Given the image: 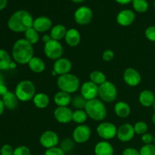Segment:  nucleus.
<instances>
[{
  "mask_svg": "<svg viewBox=\"0 0 155 155\" xmlns=\"http://www.w3.org/2000/svg\"><path fill=\"white\" fill-rule=\"evenodd\" d=\"M33 18L30 12L25 10L15 12L8 21V27L12 31L15 33H24L28 29L33 27Z\"/></svg>",
  "mask_w": 155,
  "mask_h": 155,
  "instance_id": "obj_1",
  "label": "nucleus"
},
{
  "mask_svg": "<svg viewBox=\"0 0 155 155\" xmlns=\"http://www.w3.org/2000/svg\"><path fill=\"white\" fill-rule=\"evenodd\" d=\"M34 49L31 43L25 39H18L12 48V57L20 64H27L34 56Z\"/></svg>",
  "mask_w": 155,
  "mask_h": 155,
  "instance_id": "obj_2",
  "label": "nucleus"
},
{
  "mask_svg": "<svg viewBox=\"0 0 155 155\" xmlns=\"http://www.w3.org/2000/svg\"><path fill=\"white\" fill-rule=\"evenodd\" d=\"M88 117L92 120L102 121L107 117V108L104 103L98 98L89 100L85 107Z\"/></svg>",
  "mask_w": 155,
  "mask_h": 155,
  "instance_id": "obj_3",
  "label": "nucleus"
},
{
  "mask_svg": "<svg viewBox=\"0 0 155 155\" xmlns=\"http://www.w3.org/2000/svg\"><path fill=\"white\" fill-rule=\"evenodd\" d=\"M57 86L61 91L73 94L78 91L80 87V82L77 76L70 73L58 77Z\"/></svg>",
  "mask_w": 155,
  "mask_h": 155,
  "instance_id": "obj_4",
  "label": "nucleus"
},
{
  "mask_svg": "<svg viewBox=\"0 0 155 155\" xmlns=\"http://www.w3.org/2000/svg\"><path fill=\"white\" fill-rule=\"evenodd\" d=\"M15 93L18 100L23 102L33 100L36 95V87L30 80H22L16 86Z\"/></svg>",
  "mask_w": 155,
  "mask_h": 155,
  "instance_id": "obj_5",
  "label": "nucleus"
},
{
  "mask_svg": "<svg viewBox=\"0 0 155 155\" xmlns=\"http://www.w3.org/2000/svg\"><path fill=\"white\" fill-rule=\"evenodd\" d=\"M117 89L112 82L107 80L98 86V96L103 102H113L117 99Z\"/></svg>",
  "mask_w": 155,
  "mask_h": 155,
  "instance_id": "obj_6",
  "label": "nucleus"
},
{
  "mask_svg": "<svg viewBox=\"0 0 155 155\" xmlns=\"http://www.w3.org/2000/svg\"><path fill=\"white\" fill-rule=\"evenodd\" d=\"M43 51L45 55L48 59L56 61L62 58L64 53V48L60 41L51 39L49 42L45 43Z\"/></svg>",
  "mask_w": 155,
  "mask_h": 155,
  "instance_id": "obj_7",
  "label": "nucleus"
},
{
  "mask_svg": "<svg viewBox=\"0 0 155 155\" xmlns=\"http://www.w3.org/2000/svg\"><path fill=\"white\" fill-rule=\"evenodd\" d=\"M97 133L98 136L104 140L107 141L117 136V128L110 122H102L97 127Z\"/></svg>",
  "mask_w": 155,
  "mask_h": 155,
  "instance_id": "obj_8",
  "label": "nucleus"
},
{
  "mask_svg": "<svg viewBox=\"0 0 155 155\" xmlns=\"http://www.w3.org/2000/svg\"><path fill=\"white\" fill-rule=\"evenodd\" d=\"M74 18L75 22L79 25H87L92 21L93 13L90 8L87 6H81L75 11Z\"/></svg>",
  "mask_w": 155,
  "mask_h": 155,
  "instance_id": "obj_9",
  "label": "nucleus"
},
{
  "mask_svg": "<svg viewBox=\"0 0 155 155\" xmlns=\"http://www.w3.org/2000/svg\"><path fill=\"white\" fill-rule=\"evenodd\" d=\"M92 130L90 127L86 124L78 125L73 132V139L76 143L83 144L90 139Z\"/></svg>",
  "mask_w": 155,
  "mask_h": 155,
  "instance_id": "obj_10",
  "label": "nucleus"
},
{
  "mask_svg": "<svg viewBox=\"0 0 155 155\" xmlns=\"http://www.w3.org/2000/svg\"><path fill=\"white\" fill-rule=\"evenodd\" d=\"M39 143L46 149L58 147L59 143L58 135L52 130L45 131L39 137Z\"/></svg>",
  "mask_w": 155,
  "mask_h": 155,
  "instance_id": "obj_11",
  "label": "nucleus"
},
{
  "mask_svg": "<svg viewBox=\"0 0 155 155\" xmlns=\"http://www.w3.org/2000/svg\"><path fill=\"white\" fill-rule=\"evenodd\" d=\"M80 95L87 101L97 98L98 96V86L90 80L85 82L80 87Z\"/></svg>",
  "mask_w": 155,
  "mask_h": 155,
  "instance_id": "obj_12",
  "label": "nucleus"
},
{
  "mask_svg": "<svg viewBox=\"0 0 155 155\" xmlns=\"http://www.w3.org/2000/svg\"><path fill=\"white\" fill-rule=\"evenodd\" d=\"M123 79L127 85L131 87H135L139 85L142 80V77L139 71L133 68H128L124 71Z\"/></svg>",
  "mask_w": 155,
  "mask_h": 155,
  "instance_id": "obj_13",
  "label": "nucleus"
},
{
  "mask_svg": "<svg viewBox=\"0 0 155 155\" xmlns=\"http://www.w3.org/2000/svg\"><path fill=\"white\" fill-rule=\"evenodd\" d=\"M136 133L134 127L130 124H124L117 128V137L120 142H128L134 138Z\"/></svg>",
  "mask_w": 155,
  "mask_h": 155,
  "instance_id": "obj_14",
  "label": "nucleus"
},
{
  "mask_svg": "<svg viewBox=\"0 0 155 155\" xmlns=\"http://www.w3.org/2000/svg\"><path fill=\"white\" fill-rule=\"evenodd\" d=\"M73 110L68 107H57L54 110V117L61 124H69L72 121Z\"/></svg>",
  "mask_w": 155,
  "mask_h": 155,
  "instance_id": "obj_15",
  "label": "nucleus"
},
{
  "mask_svg": "<svg viewBox=\"0 0 155 155\" xmlns=\"http://www.w3.org/2000/svg\"><path fill=\"white\" fill-rule=\"evenodd\" d=\"M71 70H72V62L67 58H61L54 61L53 64V71L57 74L58 77L70 74Z\"/></svg>",
  "mask_w": 155,
  "mask_h": 155,
  "instance_id": "obj_16",
  "label": "nucleus"
},
{
  "mask_svg": "<svg viewBox=\"0 0 155 155\" xmlns=\"http://www.w3.org/2000/svg\"><path fill=\"white\" fill-rule=\"evenodd\" d=\"M136 19L134 12L130 9H124L120 11L117 15V22L122 27L130 26Z\"/></svg>",
  "mask_w": 155,
  "mask_h": 155,
  "instance_id": "obj_17",
  "label": "nucleus"
},
{
  "mask_svg": "<svg viewBox=\"0 0 155 155\" xmlns=\"http://www.w3.org/2000/svg\"><path fill=\"white\" fill-rule=\"evenodd\" d=\"M33 27L39 33H45L52 28V21L46 16H40L34 19Z\"/></svg>",
  "mask_w": 155,
  "mask_h": 155,
  "instance_id": "obj_18",
  "label": "nucleus"
},
{
  "mask_svg": "<svg viewBox=\"0 0 155 155\" xmlns=\"http://www.w3.org/2000/svg\"><path fill=\"white\" fill-rule=\"evenodd\" d=\"M64 40L69 46L76 47L80 43V41H81V35H80V33L77 29H68L66 35H65Z\"/></svg>",
  "mask_w": 155,
  "mask_h": 155,
  "instance_id": "obj_19",
  "label": "nucleus"
},
{
  "mask_svg": "<svg viewBox=\"0 0 155 155\" xmlns=\"http://www.w3.org/2000/svg\"><path fill=\"white\" fill-rule=\"evenodd\" d=\"M94 152L95 155H114V150L110 142L104 140L96 144Z\"/></svg>",
  "mask_w": 155,
  "mask_h": 155,
  "instance_id": "obj_20",
  "label": "nucleus"
},
{
  "mask_svg": "<svg viewBox=\"0 0 155 155\" xmlns=\"http://www.w3.org/2000/svg\"><path fill=\"white\" fill-rule=\"evenodd\" d=\"M72 97L71 94L63 91H59L54 95V102L58 107H68L71 103Z\"/></svg>",
  "mask_w": 155,
  "mask_h": 155,
  "instance_id": "obj_21",
  "label": "nucleus"
},
{
  "mask_svg": "<svg viewBox=\"0 0 155 155\" xmlns=\"http://www.w3.org/2000/svg\"><path fill=\"white\" fill-rule=\"evenodd\" d=\"M139 103L142 106L149 107L151 106H153V104H154L155 101V95L151 90L145 89V90L141 92L140 94H139Z\"/></svg>",
  "mask_w": 155,
  "mask_h": 155,
  "instance_id": "obj_22",
  "label": "nucleus"
},
{
  "mask_svg": "<svg viewBox=\"0 0 155 155\" xmlns=\"http://www.w3.org/2000/svg\"><path fill=\"white\" fill-rule=\"evenodd\" d=\"M2 101L4 103V105L6 108L9 110H14L16 108L18 105V97L16 96L15 92H8L5 95L2 96Z\"/></svg>",
  "mask_w": 155,
  "mask_h": 155,
  "instance_id": "obj_23",
  "label": "nucleus"
},
{
  "mask_svg": "<svg viewBox=\"0 0 155 155\" xmlns=\"http://www.w3.org/2000/svg\"><path fill=\"white\" fill-rule=\"evenodd\" d=\"M114 112L119 117L126 118L131 113V108L128 103L124 101H118L114 105Z\"/></svg>",
  "mask_w": 155,
  "mask_h": 155,
  "instance_id": "obj_24",
  "label": "nucleus"
},
{
  "mask_svg": "<svg viewBox=\"0 0 155 155\" xmlns=\"http://www.w3.org/2000/svg\"><path fill=\"white\" fill-rule=\"evenodd\" d=\"M67 31H68V30L64 25L58 24L53 26L52 28L50 30L49 35L51 36V39H54V40L60 41L61 39H64Z\"/></svg>",
  "mask_w": 155,
  "mask_h": 155,
  "instance_id": "obj_25",
  "label": "nucleus"
},
{
  "mask_svg": "<svg viewBox=\"0 0 155 155\" xmlns=\"http://www.w3.org/2000/svg\"><path fill=\"white\" fill-rule=\"evenodd\" d=\"M27 64L30 71L35 74H41L45 69V63L39 57H33Z\"/></svg>",
  "mask_w": 155,
  "mask_h": 155,
  "instance_id": "obj_26",
  "label": "nucleus"
},
{
  "mask_svg": "<svg viewBox=\"0 0 155 155\" xmlns=\"http://www.w3.org/2000/svg\"><path fill=\"white\" fill-rule=\"evenodd\" d=\"M33 103L37 108L44 109L48 106L50 103L49 97L43 92L36 93L33 98Z\"/></svg>",
  "mask_w": 155,
  "mask_h": 155,
  "instance_id": "obj_27",
  "label": "nucleus"
},
{
  "mask_svg": "<svg viewBox=\"0 0 155 155\" xmlns=\"http://www.w3.org/2000/svg\"><path fill=\"white\" fill-rule=\"evenodd\" d=\"M12 62L10 54L5 50L0 49V71H7L10 69Z\"/></svg>",
  "mask_w": 155,
  "mask_h": 155,
  "instance_id": "obj_28",
  "label": "nucleus"
},
{
  "mask_svg": "<svg viewBox=\"0 0 155 155\" xmlns=\"http://www.w3.org/2000/svg\"><path fill=\"white\" fill-rule=\"evenodd\" d=\"M89 80L99 86L100 85L103 84L104 82L107 81V78H106L105 74L102 71H94L89 74Z\"/></svg>",
  "mask_w": 155,
  "mask_h": 155,
  "instance_id": "obj_29",
  "label": "nucleus"
},
{
  "mask_svg": "<svg viewBox=\"0 0 155 155\" xmlns=\"http://www.w3.org/2000/svg\"><path fill=\"white\" fill-rule=\"evenodd\" d=\"M89 117L85 110H75L73 111L72 121L78 125L84 124Z\"/></svg>",
  "mask_w": 155,
  "mask_h": 155,
  "instance_id": "obj_30",
  "label": "nucleus"
},
{
  "mask_svg": "<svg viewBox=\"0 0 155 155\" xmlns=\"http://www.w3.org/2000/svg\"><path fill=\"white\" fill-rule=\"evenodd\" d=\"M24 35H25V38L24 39L28 41L33 45L39 42V33L36 31L33 27H31V28L28 29L27 31L24 32Z\"/></svg>",
  "mask_w": 155,
  "mask_h": 155,
  "instance_id": "obj_31",
  "label": "nucleus"
},
{
  "mask_svg": "<svg viewBox=\"0 0 155 155\" xmlns=\"http://www.w3.org/2000/svg\"><path fill=\"white\" fill-rule=\"evenodd\" d=\"M87 101V100L83 98L81 95H77L73 97L71 104L76 110H85Z\"/></svg>",
  "mask_w": 155,
  "mask_h": 155,
  "instance_id": "obj_32",
  "label": "nucleus"
},
{
  "mask_svg": "<svg viewBox=\"0 0 155 155\" xmlns=\"http://www.w3.org/2000/svg\"><path fill=\"white\" fill-rule=\"evenodd\" d=\"M133 7L138 13H145L148 10V2L147 0H133Z\"/></svg>",
  "mask_w": 155,
  "mask_h": 155,
  "instance_id": "obj_33",
  "label": "nucleus"
},
{
  "mask_svg": "<svg viewBox=\"0 0 155 155\" xmlns=\"http://www.w3.org/2000/svg\"><path fill=\"white\" fill-rule=\"evenodd\" d=\"M74 146H75V142L74 141V139L67 138V139H64L61 142L59 148L66 154V153H68L71 151H72L74 149Z\"/></svg>",
  "mask_w": 155,
  "mask_h": 155,
  "instance_id": "obj_34",
  "label": "nucleus"
},
{
  "mask_svg": "<svg viewBox=\"0 0 155 155\" xmlns=\"http://www.w3.org/2000/svg\"><path fill=\"white\" fill-rule=\"evenodd\" d=\"M133 127H134V130L136 134L141 135V136L146 133L148 129V124L145 122H144V121H139V122L136 123Z\"/></svg>",
  "mask_w": 155,
  "mask_h": 155,
  "instance_id": "obj_35",
  "label": "nucleus"
},
{
  "mask_svg": "<svg viewBox=\"0 0 155 155\" xmlns=\"http://www.w3.org/2000/svg\"><path fill=\"white\" fill-rule=\"evenodd\" d=\"M140 155H155V145H145L139 150Z\"/></svg>",
  "mask_w": 155,
  "mask_h": 155,
  "instance_id": "obj_36",
  "label": "nucleus"
},
{
  "mask_svg": "<svg viewBox=\"0 0 155 155\" xmlns=\"http://www.w3.org/2000/svg\"><path fill=\"white\" fill-rule=\"evenodd\" d=\"M31 152L28 147L25 145H21L18 146L14 150L13 155H30Z\"/></svg>",
  "mask_w": 155,
  "mask_h": 155,
  "instance_id": "obj_37",
  "label": "nucleus"
},
{
  "mask_svg": "<svg viewBox=\"0 0 155 155\" xmlns=\"http://www.w3.org/2000/svg\"><path fill=\"white\" fill-rule=\"evenodd\" d=\"M145 36L151 42H155V26H150L145 30Z\"/></svg>",
  "mask_w": 155,
  "mask_h": 155,
  "instance_id": "obj_38",
  "label": "nucleus"
},
{
  "mask_svg": "<svg viewBox=\"0 0 155 155\" xmlns=\"http://www.w3.org/2000/svg\"><path fill=\"white\" fill-rule=\"evenodd\" d=\"M44 155H66V154L59 147H54V148L46 149Z\"/></svg>",
  "mask_w": 155,
  "mask_h": 155,
  "instance_id": "obj_39",
  "label": "nucleus"
},
{
  "mask_svg": "<svg viewBox=\"0 0 155 155\" xmlns=\"http://www.w3.org/2000/svg\"><path fill=\"white\" fill-rule=\"evenodd\" d=\"M13 148L8 144H5L3 145L0 149V154L1 155H13L14 154Z\"/></svg>",
  "mask_w": 155,
  "mask_h": 155,
  "instance_id": "obj_40",
  "label": "nucleus"
},
{
  "mask_svg": "<svg viewBox=\"0 0 155 155\" xmlns=\"http://www.w3.org/2000/svg\"><path fill=\"white\" fill-rule=\"evenodd\" d=\"M114 58V52L110 49H107L103 52L102 54V59L104 61H110Z\"/></svg>",
  "mask_w": 155,
  "mask_h": 155,
  "instance_id": "obj_41",
  "label": "nucleus"
},
{
  "mask_svg": "<svg viewBox=\"0 0 155 155\" xmlns=\"http://www.w3.org/2000/svg\"><path fill=\"white\" fill-rule=\"evenodd\" d=\"M154 138L152 135L146 133L142 136V141L145 145H149L154 142Z\"/></svg>",
  "mask_w": 155,
  "mask_h": 155,
  "instance_id": "obj_42",
  "label": "nucleus"
},
{
  "mask_svg": "<svg viewBox=\"0 0 155 155\" xmlns=\"http://www.w3.org/2000/svg\"><path fill=\"white\" fill-rule=\"evenodd\" d=\"M122 155H140L139 151L134 148H127L123 151Z\"/></svg>",
  "mask_w": 155,
  "mask_h": 155,
  "instance_id": "obj_43",
  "label": "nucleus"
},
{
  "mask_svg": "<svg viewBox=\"0 0 155 155\" xmlns=\"http://www.w3.org/2000/svg\"><path fill=\"white\" fill-rule=\"evenodd\" d=\"M42 41H43L44 43H46V42H49V41L52 39H51V36H50L49 34H45L43 36H42Z\"/></svg>",
  "mask_w": 155,
  "mask_h": 155,
  "instance_id": "obj_44",
  "label": "nucleus"
},
{
  "mask_svg": "<svg viewBox=\"0 0 155 155\" xmlns=\"http://www.w3.org/2000/svg\"><path fill=\"white\" fill-rule=\"evenodd\" d=\"M118 4L120 5H127L130 2H133V0H115Z\"/></svg>",
  "mask_w": 155,
  "mask_h": 155,
  "instance_id": "obj_45",
  "label": "nucleus"
},
{
  "mask_svg": "<svg viewBox=\"0 0 155 155\" xmlns=\"http://www.w3.org/2000/svg\"><path fill=\"white\" fill-rule=\"evenodd\" d=\"M8 3V0H0V11L3 10L6 7Z\"/></svg>",
  "mask_w": 155,
  "mask_h": 155,
  "instance_id": "obj_46",
  "label": "nucleus"
},
{
  "mask_svg": "<svg viewBox=\"0 0 155 155\" xmlns=\"http://www.w3.org/2000/svg\"><path fill=\"white\" fill-rule=\"evenodd\" d=\"M5 105H4V103H3L2 101V99H1L0 98V116H1L2 114V113L4 112V110H5Z\"/></svg>",
  "mask_w": 155,
  "mask_h": 155,
  "instance_id": "obj_47",
  "label": "nucleus"
},
{
  "mask_svg": "<svg viewBox=\"0 0 155 155\" xmlns=\"http://www.w3.org/2000/svg\"><path fill=\"white\" fill-rule=\"evenodd\" d=\"M5 84V77L2 74L0 73V86H2V85Z\"/></svg>",
  "mask_w": 155,
  "mask_h": 155,
  "instance_id": "obj_48",
  "label": "nucleus"
},
{
  "mask_svg": "<svg viewBox=\"0 0 155 155\" xmlns=\"http://www.w3.org/2000/svg\"><path fill=\"white\" fill-rule=\"evenodd\" d=\"M16 68V64L15 63V62L12 61V64H11L10 65V69H14V68Z\"/></svg>",
  "mask_w": 155,
  "mask_h": 155,
  "instance_id": "obj_49",
  "label": "nucleus"
},
{
  "mask_svg": "<svg viewBox=\"0 0 155 155\" xmlns=\"http://www.w3.org/2000/svg\"><path fill=\"white\" fill-rule=\"evenodd\" d=\"M71 1L74 3H81L83 2L84 1H86V0H71Z\"/></svg>",
  "mask_w": 155,
  "mask_h": 155,
  "instance_id": "obj_50",
  "label": "nucleus"
},
{
  "mask_svg": "<svg viewBox=\"0 0 155 155\" xmlns=\"http://www.w3.org/2000/svg\"><path fill=\"white\" fill-rule=\"evenodd\" d=\"M151 120H152V122H153V124H155V113L154 114H153V116H152V118H151Z\"/></svg>",
  "mask_w": 155,
  "mask_h": 155,
  "instance_id": "obj_51",
  "label": "nucleus"
},
{
  "mask_svg": "<svg viewBox=\"0 0 155 155\" xmlns=\"http://www.w3.org/2000/svg\"><path fill=\"white\" fill-rule=\"evenodd\" d=\"M153 107H154V111H155V101H154V104H153Z\"/></svg>",
  "mask_w": 155,
  "mask_h": 155,
  "instance_id": "obj_52",
  "label": "nucleus"
},
{
  "mask_svg": "<svg viewBox=\"0 0 155 155\" xmlns=\"http://www.w3.org/2000/svg\"><path fill=\"white\" fill-rule=\"evenodd\" d=\"M154 145H155V137L154 138Z\"/></svg>",
  "mask_w": 155,
  "mask_h": 155,
  "instance_id": "obj_53",
  "label": "nucleus"
},
{
  "mask_svg": "<svg viewBox=\"0 0 155 155\" xmlns=\"http://www.w3.org/2000/svg\"><path fill=\"white\" fill-rule=\"evenodd\" d=\"M154 7H155V1H154Z\"/></svg>",
  "mask_w": 155,
  "mask_h": 155,
  "instance_id": "obj_54",
  "label": "nucleus"
}]
</instances>
